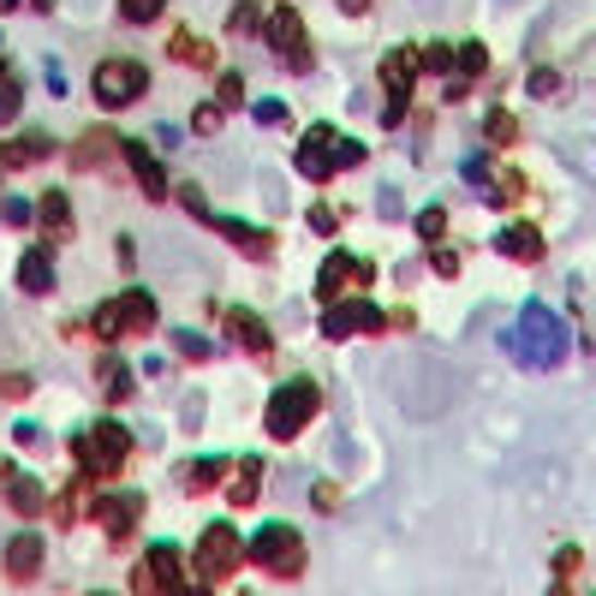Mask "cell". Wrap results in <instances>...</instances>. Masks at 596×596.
I'll return each mask as SVG.
<instances>
[{"mask_svg":"<svg viewBox=\"0 0 596 596\" xmlns=\"http://www.w3.org/2000/svg\"><path fill=\"white\" fill-rule=\"evenodd\" d=\"M507 352H513V364H525V370H555V364L567 358V323L549 311V304H537L531 299L525 311L513 316V328H507V340H501Z\"/></svg>","mask_w":596,"mask_h":596,"instance_id":"1","label":"cell"},{"mask_svg":"<svg viewBox=\"0 0 596 596\" xmlns=\"http://www.w3.org/2000/svg\"><path fill=\"white\" fill-rule=\"evenodd\" d=\"M358 161H364V144H358V137H340L335 125H311V132L299 137L293 168H299V180L323 185V180H335L340 168H358Z\"/></svg>","mask_w":596,"mask_h":596,"instance_id":"2","label":"cell"},{"mask_svg":"<svg viewBox=\"0 0 596 596\" xmlns=\"http://www.w3.org/2000/svg\"><path fill=\"white\" fill-rule=\"evenodd\" d=\"M72 453H78V472L96 477V484H108L113 472H120L125 460H132V429L125 424H84L78 436H72Z\"/></svg>","mask_w":596,"mask_h":596,"instance_id":"3","label":"cell"},{"mask_svg":"<svg viewBox=\"0 0 596 596\" xmlns=\"http://www.w3.org/2000/svg\"><path fill=\"white\" fill-rule=\"evenodd\" d=\"M323 412V388L311 382V376H293V382H281L269 394V412H263V429H269L275 441H293L311 417Z\"/></svg>","mask_w":596,"mask_h":596,"instance_id":"4","label":"cell"},{"mask_svg":"<svg viewBox=\"0 0 596 596\" xmlns=\"http://www.w3.org/2000/svg\"><path fill=\"white\" fill-rule=\"evenodd\" d=\"M90 328L108 340V346H120L125 335H149V328H156V293H144V287H125V293H113V299L90 316Z\"/></svg>","mask_w":596,"mask_h":596,"instance_id":"5","label":"cell"},{"mask_svg":"<svg viewBox=\"0 0 596 596\" xmlns=\"http://www.w3.org/2000/svg\"><path fill=\"white\" fill-rule=\"evenodd\" d=\"M245 561L263 567V573H275V579H299L304 573V543H299L293 525L269 519L263 531H251V537H245Z\"/></svg>","mask_w":596,"mask_h":596,"instance_id":"6","label":"cell"},{"mask_svg":"<svg viewBox=\"0 0 596 596\" xmlns=\"http://www.w3.org/2000/svg\"><path fill=\"white\" fill-rule=\"evenodd\" d=\"M239 561H245V537L227 519L203 525V537H197V579L203 585H221L227 573H239Z\"/></svg>","mask_w":596,"mask_h":596,"instance_id":"7","label":"cell"},{"mask_svg":"<svg viewBox=\"0 0 596 596\" xmlns=\"http://www.w3.org/2000/svg\"><path fill=\"white\" fill-rule=\"evenodd\" d=\"M90 90H96V101H101V108H132V101L149 90V66H144V60H125V54H113V60H101V66H96Z\"/></svg>","mask_w":596,"mask_h":596,"instance_id":"8","label":"cell"},{"mask_svg":"<svg viewBox=\"0 0 596 596\" xmlns=\"http://www.w3.org/2000/svg\"><path fill=\"white\" fill-rule=\"evenodd\" d=\"M417 48L412 42H400V48H388L382 54V84H388V108H382V125L394 132V125L405 120V108H412V84H417Z\"/></svg>","mask_w":596,"mask_h":596,"instance_id":"9","label":"cell"},{"mask_svg":"<svg viewBox=\"0 0 596 596\" xmlns=\"http://www.w3.org/2000/svg\"><path fill=\"white\" fill-rule=\"evenodd\" d=\"M263 36H269V48L281 54L287 72H311V31H304V19L293 7H275L269 24H263Z\"/></svg>","mask_w":596,"mask_h":596,"instance_id":"10","label":"cell"},{"mask_svg":"<svg viewBox=\"0 0 596 596\" xmlns=\"http://www.w3.org/2000/svg\"><path fill=\"white\" fill-rule=\"evenodd\" d=\"M388 311L370 299H335L323 311V340H346V335H382Z\"/></svg>","mask_w":596,"mask_h":596,"instance_id":"11","label":"cell"},{"mask_svg":"<svg viewBox=\"0 0 596 596\" xmlns=\"http://www.w3.org/2000/svg\"><path fill=\"white\" fill-rule=\"evenodd\" d=\"M144 507H149L144 489H108V496H96V525H101V537H108V543L132 537L137 519H144Z\"/></svg>","mask_w":596,"mask_h":596,"instance_id":"12","label":"cell"},{"mask_svg":"<svg viewBox=\"0 0 596 596\" xmlns=\"http://www.w3.org/2000/svg\"><path fill=\"white\" fill-rule=\"evenodd\" d=\"M376 281V263L370 257H352V251H328L323 257V275H316V299L335 304L346 287H370Z\"/></svg>","mask_w":596,"mask_h":596,"instance_id":"13","label":"cell"},{"mask_svg":"<svg viewBox=\"0 0 596 596\" xmlns=\"http://www.w3.org/2000/svg\"><path fill=\"white\" fill-rule=\"evenodd\" d=\"M173 585H180V549H173V543H156V549L132 567V596H168Z\"/></svg>","mask_w":596,"mask_h":596,"instance_id":"14","label":"cell"},{"mask_svg":"<svg viewBox=\"0 0 596 596\" xmlns=\"http://www.w3.org/2000/svg\"><path fill=\"white\" fill-rule=\"evenodd\" d=\"M203 227H215V233L227 239V245H239L245 257H275V233L269 227H251V221H239V215H203Z\"/></svg>","mask_w":596,"mask_h":596,"instance_id":"15","label":"cell"},{"mask_svg":"<svg viewBox=\"0 0 596 596\" xmlns=\"http://www.w3.org/2000/svg\"><path fill=\"white\" fill-rule=\"evenodd\" d=\"M120 161L132 168L137 192H144L149 203H161V197H168V173H161V161L149 156V144H137V137H120Z\"/></svg>","mask_w":596,"mask_h":596,"instance_id":"16","label":"cell"},{"mask_svg":"<svg viewBox=\"0 0 596 596\" xmlns=\"http://www.w3.org/2000/svg\"><path fill=\"white\" fill-rule=\"evenodd\" d=\"M227 335H233V346L251 352V358H269V352H275V328L263 323L257 311H245V304H233V311H227Z\"/></svg>","mask_w":596,"mask_h":596,"instance_id":"17","label":"cell"},{"mask_svg":"<svg viewBox=\"0 0 596 596\" xmlns=\"http://www.w3.org/2000/svg\"><path fill=\"white\" fill-rule=\"evenodd\" d=\"M36 573H42V537H36V531H19V537L7 543V579L12 585H31Z\"/></svg>","mask_w":596,"mask_h":596,"instance_id":"18","label":"cell"},{"mask_svg":"<svg viewBox=\"0 0 596 596\" xmlns=\"http://www.w3.org/2000/svg\"><path fill=\"white\" fill-rule=\"evenodd\" d=\"M96 382H101V400H108V405H120V400H132V394H137V382H132V364H125L113 346L96 358Z\"/></svg>","mask_w":596,"mask_h":596,"instance_id":"19","label":"cell"},{"mask_svg":"<svg viewBox=\"0 0 596 596\" xmlns=\"http://www.w3.org/2000/svg\"><path fill=\"white\" fill-rule=\"evenodd\" d=\"M19 287H24L31 299L54 293V251H48V245H31V251H24V257H19Z\"/></svg>","mask_w":596,"mask_h":596,"instance_id":"20","label":"cell"},{"mask_svg":"<svg viewBox=\"0 0 596 596\" xmlns=\"http://www.w3.org/2000/svg\"><path fill=\"white\" fill-rule=\"evenodd\" d=\"M496 251H501V257H513V263H543V233L531 221H507L496 233Z\"/></svg>","mask_w":596,"mask_h":596,"instance_id":"21","label":"cell"},{"mask_svg":"<svg viewBox=\"0 0 596 596\" xmlns=\"http://www.w3.org/2000/svg\"><path fill=\"white\" fill-rule=\"evenodd\" d=\"M36 221H42L48 239H72V227H78V221H72V197L60 192V185H54V192H42V197H36Z\"/></svg>","mask_w":596,"mask_h":596,"instance_id":"22","label":"cell"},{"mask_svg":"<svg viewBox=\"0 0 596 596\" xmlns=\"http://www.w3.org/2000/svg\"><path fill=\"white\" fill-rule=\"evenodd\" d=\"M7 501H12V513H24V519H36L48 507L42 484H36L31 472H12V465H7Z\"/></svg>","mask_w":596,"mask_h":596,"instance_id":"23","label":"cell"},{"mask_svg":"<svg viewBox=\"0 0 596 596\" xmlns=\"http://www.w3.org/2000/svg\"><path fill=\"white\" fill-rule=\"evenodd\" d=\"M168 54L180 60V66H192V72H209V66H215V48L203 42L197 31H173V36H168Z\"/></svg>","mask_w":596,"mask_h":596,"instance_id":"24","label":"cell"},{"mask_svg":"<svg viewBox=\"0 0 596 596\" xmlns=\"http://www.w3.org/2000/svg\"><path fill=\"white\" fill-rule=\"evenodd\" d=\"M221 477H227V460H221V453H203V460H192L180 472V484H185V496H209Z\"/></svg>","mask_w":596,"mask_h":596,"instance_id":"25","label":"cell"},{"mask_svg":"<svg viewBox=\"0 0 596 596\" xmlns=\"http://www.w3.org/2000/svg\"><path fill=\"white\" fill-rule=\"evenodd\" d=\"M48 156H54V144H48L42 132H24V137H12V144L0 149L7 168H36V161H48Z\"/></svg>","mask_w":596,"mask_h":596,"instance_id":"26","label":"cell"},{"mask_svg":"<svg viewBox=\"0 0 596 596\" xmlns=\"http://www.w3.org/2000/svg\"><path fill=\"white\" fill-rule=\"evenodd\" d=\"M257 496H263V460H239V477H233V489H227V501L251 507Z\"/></svg>","mask_w":596,"mask_h":596,"instance_id":"27","label":"cell"},{"mask_svg":"<svg viewBox=\"0 0 596 596\" xmlns=\"http://www.w3.org/2000/svg\"><path fill=\"white\" fill-rule=\"evenodd\" d=\"M90 484H96V477H84V472H78V477H72V484H66V496L54 501V513H60V531H66L72 519L84 513V501H90Z\"/></svg>","mask_w":596,"mask_h":596,"instance_id":"28","label":"cell"},{"mask_svg":"<svg viewBox=\"0 0 596 596\" xmlns=\"http://www.w3.org/2000/svg\"><path fill=\"white\" fill-rule=\"evenodd\" d=\"M453 66H460V78H484V72H489V48L484 42H460V48H453Z\"/></svg>","mask_w":596,"mask_h":596,"instance_id":"29","label":"cell"},{"mask_svg":"<svg viewBox=\"0 0 596 596\" xmlns=\"http://www.w3.org/2000/svg\"><path fill=\"white\" fill-rule=\"evenodd\" d=\"M19 108H24V84H19V72H7L0 78V125L19 120Z\"/></svg>","mask_w":596,"mask_h":596,"instance_id":"30","label":"cell"},{"mask_svg":"<svg viewBox=\"0 0 596 596\" xmlns=\"http://www.w3.org/2000/svg\"><path fill=\"white\" fill-rule=\"evenodd\" d=\"M168 12V0H120V19L125 24H156Z\"/></svg>","mask_w":596,"mask_h":596,"instance_id":"31","label":"cell"},{"mask_svg":"<svg viewBox=\"0 0 596 596\" xmlns=\"http://www.w3.org/2000/svg\"><path fill=\"white\" fill-rule=\"evenodd\" d=\"M173 346H180V358H192V364H203V358H209V340H203L197 335V328H173Z\"/></svg>","mask_w":596,"mask_h":596,"instance_id":"32","label":"cell"},{"mask_svg":"<svg viewBox=\"0 0 596 596\" xmlns=\"http://www.w3.org/2000/svg\"><path fill=\"white\" fill-rule=\"evenodd\" d=\"M441 233H448V209H441V203H429V209L417 215V239H424V245H436Z\"/></svg>","mask_w":596,"mask_h":596,"instance_id":"33","label":"cell"},{"mask_svg":"<svg viewBox=\"0 0 596 596\" xmlns=\"http://www.w3.org/2000/svg\"><path fill=\"white\" fill-rule=\"evenodd\" d=\"M0 221H7V227H31L36 221V203L31 197H0Z\"/></svg>","mask_w":596,"mask_h":596,"instance_id":"34","label":"cell"},{"mask_svg":"<svg viewBox=\"0 0 596 596\" xmlns=\"http://www.w3.org/2000/svg\"><path fill=\"white\" fill-rule=\"evenodd\" d=\"M263 24H269V19H263V7H257V0H239V7H233V31H239V36L263 31Z\"/></svg>","mask_w":596,"mask_h":596,"instance_id":"35","label":"cell"},{"mask_svg":"<svg viewBox=\"0 0 596 596\" xmlns=\"http://www.w3.org/2000/svg\"><path fill=\"white\" fill-rule=\"evenodd\" d=\"M417 66H424V72H453V48H448V42L417 48Z\"/></svg>","mask_w":596,"mask_h":596,"instance_id":"36","label":"cell"},{"mask_svg":"<svg viewBox=\"0 0 596 596\" xmlns=\"http://www.w3.org/2000/svg\"><path fill=\"white\" fill-rule=\"evenodd\" d=\"M489 144H519V120H513V113H489Z\"/></svg>","mask_w":596,"mask_h":596,"instance_id":"37","label":"cell"},{"mask_svg":"<svg viewBox=\"0 0 596 596\" xmlns=\"http://www.w3.org/2000/svg\"><path fill=\"white\" fill-rule=\"evenodd\" d=\"M555 84H561V72H555V66H531L525 72V90L531 96H555Z\"/></svg>","mask_w":596,"mask_h":596,"instance_id":"38","label":"cell"},{"mask_svg":"<svg viewBox=\"0 0 596 596\" xmlns=\"http://www.w3.org/2000/svg\"><path fill=\"white\" fill-rule=\"evenodd\" d=\"M101 144H113V137H101V132L78 137V149H72V161H78V168H96V161H101Z\"/></svg>","mask_w":596,"mask_h":596,"instance_id":"39","label":"cell"},{"mask_svg":"<svg viewBox=\"0 0 596 596\" xmlns=\"http://www.w3.org/2000/svg\"><path fill=\"white\" fill-rule=\"evenodd\" d=\"M215 96H221V108H239V101H245V78H239V72H221Z\"/></svg>","mask_w":596,"mask_h":596,"instance_id":"40","label":"cell"},{"mask_svg":"<svg viewBox=\"0 0 596 596\" xmlns=\"http://www.w3.org/2000/svg\"><path fill=\"white\" fill-rule=\"evenodd\" d=\"M460 173H465V185H477V192H489V185H496V173H489V161H484V156H472Z\"/></svg>","mask_w":596,"mask_h":596,"instance_id":"41","label":"cell"},{"mask_svg":"<svg viewBox=\"0 0 596 596\" xmlns=\"http://www.w3.org/2000/svg\"><path fill=\"white\" fill-rule=\"evenodd\" d=\"M251 113H257V125H281V120H287V101H281V96H263Z\"/></svg>","mask_w":596,"mask_h":596,"instance_id":"42","label":"cell"},{"mask_svg":"<svg viewBox=\"0 0 596 596\" xmlns=\"http://www.w3.org/2000/svg\"><path fill=\"white\" fill-rule=\"evenodd\" d=\"M489 192H496V197H507V203H519V197H525V180H519V173H501V180L489 185Z\"/></svg>","mask_w":596,"mask_h":596,"instance_id":"43","label":"cell"},{"mask_svg":"<svg viewBox=\"0 0 596 596\" xmlns=\"http://www.w3.org/2000/svg\"><path fill=\"white\" fill-rule=\"evenodd\" d=\"M429 269H436L441 281H448V275H460V257H453V251H441V245H436V251H429Z\"/></svg>","mask_w":596,"mask_h":596,"instance_id":"44","label":"cell"},{"mask_svg":"<svg viewBox=\"0 0 596 596\" xmlns=\"http://www.w3.org/2000/svg\"><path fill=\"white\" fill-rule=\"evenodd\" d=\"M12 441H19V448H48L42 424H19V429H12Z\"/></svg>","mask_w":596,"mask_h":596,"instance_id":"45","label":"cell"},{"mask_svg":"<svg viewBox=\"0 0 596 596\" xmlns=\"http://www.w3.org/2000/svg\"><path fill=\"white\" fill-rule=\"evenodd\" d=\"M0 394H7V400H24V394H31V376H0Z\"/></svg>","mask_w":596,"mask_h":596,"instance_id":"46","label":"cell"},{"mask_svg":"<svg viewBox=\"0 0 596 596\" xmlns=\"http://www.w3.org/2000/svg\"><path fill=\"white\" fill-rule=\"evenodd\" d=\"M192 125H197V132H215V125H221V113H215L209 101H203V108L192 113Z\"/></svg>","mask_w":596,"mask_h":596,"instance_id":"47","label":"cell"},{"mask_svg":"<svg viewBox=\"0 0 596 596\" xmlns=\"http://www.w3.org/2000/svg\"><path fill=\"white\" fill-rule=\"evenodd\" d=\"M19 7H31V12H54V0H0V12H19Z\"/></svg>","mask_w":596,"mask_h":596,"instance_id":"48","label":"cell"},{"mask_svg":"<svg viewBox=\"0 0 596 596\" xmlns=\"http://www.w3.org/2000/svg\"><path fill=\"white\" fill-rule=\"evenodd\" d=\"M573 567H579V549H573V543H567V549H561V555H555V573H561V579H567V573H573Z\"/></svg>","mask_w":596,"mask_h":596,"instance_id":"49","label":"cell"},{"mask_svg":"<svg viewBox=\"0 0 596 596\" xmlns=\"http://www.w3.org/2000/svg\"><path fill=\"white\" fill-rule=\"evenodd\" d=\"M335 221H340L335 209H311V227H316V233H335Z\"/></svg>","mask_w":596,"mask_h":596,"instance_id":"50","label":"cell"},{"mask_svg":"<svg viewBox=\"0 0 596 596\" xmlns=\"http://www.w3.org/2000/svg\"><path fill=\"white\" fill-rule=\"evenodd\" d=\"M168 596H215V591H209V585H203V579H197V585H185V579H180V585H173Z\"/></svg>","mask_w":596,"mask_h":596,"instance_id":"51","label":"cell"},{"mask_svg":"<svg viewBox=\"0 0 596 596\" xmlns=\"http://www.w3.org/2000/svg\"><path fill=\"white\" fill-rule=\"evenodd\" d=\"M340 12H352V19H364V12H370V0H340Z\"/></svg>","mask_w":596,"mask_h":596,"instance_id":"52","label":"cell"},{"mask_svg":"<svg viewBox=\"0 0 596 596\" xmlns=\"http://www.w3.org/2000/svg\"><path fill=\"white\" fill-rule=\"evenodd\" d=\"M549 596H573V591H567V585H555V591H549Z\"/></svg>","mask_w":596,"mask_h":596,"instance_id":"53","label":"cell"},{"mask_svg":"<svg viewBox=\"0 0 596 596\" xmlns=\"http://www.w3.org/2000/svg\"><path fill=\"white\" fill-rule=\"evenodd\" d=\"M90 596H108V591H90Z\"/></svg>","mask_w":596,"mask_h":596,"instance_id":"54","label":"cell"},{"mask_svg":"<svg viewBox=\"0 0 596 596\" xmlns=\"http://www.w3.org/2000/svg\"><path fill=\"white\" fill-rule=\"evenodd\" d=\"M0 168H7V161H0Z\"/></svg>","mask_w":596,"mask_h":596,"instance_id":"55","label":"cell"},{"mask_svg":"<svg viewBox=\"0 0 596 596\" xmlns=\"http://www.w3.org/2000/svg\"><path fill=\"white\" fill-rule=\"evenodd\" d=\"M591 596H596V591H591Z\"/></svg>","mask_w":596,"mask_h":596,"instance_id":"56","label":"cell"}]
</instances>
